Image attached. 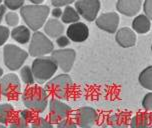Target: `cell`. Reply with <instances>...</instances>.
Returning <instances> with one entry per match:
<instances>
[{"instance_id":"1","label":"cell","mask_w":152,"mask_h":128,"mask_svg":"<svg viewBox=\"0 0 152 128\" xmlns=\"http://www.w3.org/2000/svg\"><path fill=\"white\" fill-rule=\"evenodd\" d=\"M45 91L48 96L58 100H69L74 91V84L72 78L68 74H60L47 81L45 84Z\"/></svg>"},{"instance_id":"2","label":"cell","mask_w":152,"mask_h":128,"mask_svg":"<svg viewBox=\"0 0 152 128\" xmlns=\"http://www.w3.org/2000/svg\"><path fill=\"white\" fill-rule=\"evenodd\" d=\"M22 101L28 110L37 114L42 113L48 105V94L40 86H28L22 93Z\"/></svg>"},{"instance_id":"3","label":"cell","mask_w":152,"mask_h":128,"mask_svg":"<svg viewBox=\"0 0 152 128\" xmlns=\"http://www.w3.org/2000/svg\"><path fill=\"white\" fill-rule=\"evenodd\" d=\"M49 12L50 9L47 5L27 4L20 9L21 16L28 28L34 31H38L44 25Z\"/></svg>"},{"instance_id":"4","label":"cell","mask_w":152,"mask_h":128,"mask_svg":"<svg viewBox=\"0 0 152 128\" xmlns=\"http://www.w3.org/2000/svg\"><path fill=\"white\" fill-rule=\"evenodd\" d=\"M57 68L58 66L56 62L51 57H39L32 62L31 71L33 73L34 80L42 84L53 77L57 71Z\"/></svg>"},{"instance_id":"5","label":"cell","mask_w":152,"mask_h":128,"mask_svg":"<svg viewBox=\"0 0 152 128\" xmlns=\"http://www.w3.org/2000/svg\"><path fill=\"white\" fill-rule=\"evenodd\" d=\"M28 57V52L14 44H6L3 48V61L8 69H20Z\"/></svg>"},{"instance_id":"6","label":"cell","mask_w":152,"mask_h":128,"mask_svg":"<svg viewBox=\"0 0 152 128\" xmlns=\"http://www.w3.org/2000/svg\"><path fill=\"white\" fill-rule=\"evenodd\" d=\"M0 95L8 100H18L21 95V83L14 73H9L0 78Z\"/></svg>"},{"instance_id":"7","label":"cell","mask_w":152,"mask_h":128,"mask_svg":"<svg viewBox=\"0 0 152 128\" xmlns=\"http://www.w3.org/2000/svg\"><path fill=\"white\" fill-rule=\"evenodd\" d=\"M53 42L44 33L40 31H35L32 35L30 45H29V54L32 57H41L53 52Z\"/></svg>"},{"instance_id":"8","label":"cell","mask_w":152,"mask_h":128,"mask_svg":"<svg viewBox=\"0 0 152 128\" xmlns=\"http://www.w3.org/2000/svg\"><path fill=\"white\" fill-rule=\"evenodd\" d=\"M72 109L69 105L55 98H51L49 101V114L47 120L51 124H58L64 119L68 118Z\"/></svg>"},{"instance_id":"9","label":"cell","mask_w":152,"mask_h":128,"mask_svg":"<svg viewBox=\"0 0 152 128\" xmlns=\"http://www.w3.org/2000/svg\"><path fill=\"white\" fill-rule=\"evenodd\" d=\"M51 58L56 62L57 66L60 67L65 73H68L72 69L75 62L76 52L75 50L70 48L53 50Z\"/></svg>"},{"instance_id":"10","label":"cell","mask_w":152,"mask_h":128,"mask_svg":"<svg viewBox=\"0 0 152 128\" xmlns=\"http://www.w3.org/2000/svg\"><path fill=\"white\" fill-rule=\"evenodd\" d=\"M100 7H101V3L98 0H87V1L81 0V1L75 2L76 11L78 12L79 16L81 15L84 19L90 22L96 19Z\"/></svg>"},{"instance_id":"11","label":"cell","mask_w":152,"mask_h":128,"mask_svg":"<svg viewBox=\"0 0 152 128\" xmlns=\"http://www.w3.org/2000/svg\"><path fill=\"white\" fill-rule=\"evenodd\" d=\"M98 119L96 110L91 107L79 108L74 114V121L77 126L81 128H91Z\"/></svg>"},{"instance_id":"12","label":"cell","mask_w":152,"mask_h":128,"mask_svg":"<svg viewBox=\"0 0 152 128\" xmlns=\"http://www.w3.org/2000/svg\"><path fill=\"white\" fill-rule=\"evenodd\" d=\"M120 18L116 12H106L96 18V25L101 30L106 31L108 33H115Z\"/></svg>"},{"instance_id":"13","label":"cell","mask_w":152,"mask_h":128,"mask_svg":"<svg viewBox=\"0 0 152 128\" xmlns=\"http://www.w3.org/2000/svg\"><path fill=\"white\" fill-rule=\"evenodd\" d=\"M36 117V113L28 109L15 112L12 121L8 125V128H29V124H31Z\"/></svg>"},{"instance_id":"14","label":"cell","mask_w":152,"mask_h":128,"mask_svg":"<svg viewBox=\"0 0 152 128\" xmlns=\"http://www.w3.org/2000/svg\"><path fill=\"white\" fill-rule=\"evenodd\" d=\"M66 34L68 39L73 42H83L89 36V29L84 23L76 22L69 25Z\"/></svg>"},{"instance_id":"15","label":"cell","mask_w":152,"mask_h":128,"mask_svg":"<svg viewBox=\"0 0 152 128\" xmlns=\"http://www.w3.org/2000/svg\"><path fill=\"white\" fill-rule=\"evenodd\" d=\"M115 39L121 47L128 48L136 44L137 37L133 30H131L128 27H123V28L119 29L117 31Z\"/></svg>"},{"instance_id":"16","label":"cell","mask_w":152,"mask_h":128,"mask_svg":"<svg viewBox=\"0 0 152 128\" xmlns=\"http://www.w3.org/2000/svg\"><path fill=\"white\" fill-rule=\"evenodd\" d=\"M141 5L142 4L139 0H120L116 4V8L122 14L132 17L139 12Z\"/></svg>"},{"instance_id":"17","label":"cell","mask_w":152,"mask_h":128,"mask_svg":"<svg viewBox=\"0 0 152 128\" xmlns=\"http://www.w3.org/2000/svg\"><path fill=\"white\" fill-rule=\"evenodd\" d=\"M44 32L46 35H48L51 38H58L64 32V25L58 19H49L45 23Z\"/></svg>"},{"instance_id":"18","label":"cell","mask_w":152,"mask_h":128,"mask_svg":"<svg viewBox=\"0 0 152 128\" xmlns=\"http://www.w3.org/2000/svg\"><path fill=\"white\" fill-rule=\"evenodd\" d=\"M10 33H11L12 39H14L16 42L20 43V44H26L31 38L30 29L24 25L14 27Z\"/></svg>"},{"instance_id":"19","label":"cell","mask_w":152,"mask_h":128,"mask_svg":"<svg viewBox=\"0 0 152 128\" xmlns=\"http://www.w3.org/2000/svg\"><path fill=\"white\" fill-rule=\"evenodd\" d=\"M150 20L145 15H138L137 17L134 18L132 23V27L137 33L139 34H145L147 33L150 29Z\"/></svg>"},{"instance_id":"20","label":"cell","mask_w":152,"mask_h":128,"mask_svg":"<svg viewBox=\"0 0 152 128\" xmlns=\"http://www.w3.org/2000/svg\"><path fill=\"white\" fill-rule=\"evenodd\" d=\"M150 124V113L139 112L130 120L131 128H148Z\"/></svg>"},{"instance_id":"21","label":"cell","mask_w":152,"mask_h":128,"mask_svg":"<svg viewBox=\"0 0 152 128\" xmlns=\"http://www.w3.org/2000/svg\"><path fill=\"white\" fill-rule=\"evenodd\" d=\"M15 110L12 105L4 103V104H0V123L2 125H9L10 122L12 121L13 117H14Z\"/></svg>"},{"instance_id":"22","label":"cell","mask_w":152,"mask_h":128,"mask_svg":"<svg viewBox=\"0 0 152 128\" xmlns=\"http://www.w3.org/2000/svg\"><path fill=\"white\" fill-rule=\"evenodd\" d=\"M61 19L63 21V23H76L79 21L80 16L78 14V12L76 11L75 8L71 6H66L64 9V11L62 12Z\"/></svg>"},{"instance_id":"23","label":"cell","mask_w":152,"mask_h":128,"mask_svg":"<svg viewBox=\"0 0 152 128\" xmlns=\"http://www.w3.org/2000/svg\"><path fill=\"white\" fill-rule=\"evenodd\" d=\"M139 83L145 89L152 90V66L145 68L139 74Z\"/></svg>"},{"instance_id":"24","label":"cell","mask_w":152,"mask_h":128,"mask_svg":"<svg viewBox=\"0 0 152 128\" xmlns=\"http://www.w3.org/2000/svg\"><path fill=\"white\" fill-rule=\"evenodd\" d=\"M128 118L124 114L117 113L109 117V122L113 128H128Z\"/></svg>"},{"instance_id":"25","label":"cell","mask_w":152,"mask_h":128,"mask_svg":"<svg viewBox=\"0 0 152 128\" xmlns=\"http://www.w3.org/2000/svg\"><path fill=\"white\" fill-rule=\"evenodd\" d=\"M20 75H21V79H22V81L26 85L32 86L34 84L35 82L34 76H33V73L31 71V68L29 66H23L21 68Z\"/></svg>"},{"instance_id":"26","label":"cell","mask_w":152,"mask_h":128,"mask_svg":"<svg viewBox=\"0 0 152 128\" xmlns=\"http://www.w3.org/2000/svg\"><path fill=\"white\" fill-rule=\"evenodd\" d=\"M31 128H53V124H51L47 119L37 116L31 123Z\"/></svg>"},{"instance_id":"27","label":"cell","mask_w":152,"mask_h":128,"mask_svg":"<svg viewBox=\"0 0 152 128\" xmlns=\"http://www.w3.org/2000/svg\"><path fill=\"white\" fill-rule=\"evenodd\" d=\"M24 3H25V1H23V0H5L4 1L5 7L8 9H11L13 12L17 9H21L24 6Z\"/></svg>"},{"instance_id":"28","label":"cell","mask_w":152,"mask_h":128,"mask_svg":"<svg viewBox=\"0 0 152 128\" xmlns=\"http://www.w3.org/2000/svg\"><path fill=\"white\" fill-rule=\"evenodd\" d=\"M5 21H6L7 25L16 27L19 23V16L17 13H15L13 11L7 12L6 14H5Z\"/></svg>"},{"instance_id":"29","label":"cell","mask_w":152,"mask_h":128,"mask_svg":"<svg viewBox=\"0 0 152 128\" xmlns=\"http://www.w3.org/2000/svg\"><path fill=\"white\" fill-rule=\"evenodd\" d=\"M10 30L8 27L0 25V46L4 45L5 42L7 41L8 37H9Z\"/></svg>"},{"instance_id":"30","label":"cell","mask_w":152,"mask_h":128,"mask_svg":"<svg viewBox=\"0 0 152 128\" xmlns=\"http://www.w3.org/2000/svg\"><path fill=\"white\" fill-rule=\"evenodd\" d=\"M57 128H77L75 121L72 118H66L57 124Z\"/></svg>"},{"instance_id":"31","label":"cell","mask_w":152,"mask_h":128,"mask_svg":"<svg viewBox=\"0 0 152 128\" xmlns=\"http://www.w3.org/2000/svg\"><path fill=\"white\" fill-rule=\"evenodd\" d=\"M142 106L147 111H152V92H149L142 100Z\"/></svg>"},{"instance_id":"32","label":"cell","mask_w":152,"mask_h":128,"mask_svg":"<svg viewBox=\"0 0 152 128\" xmlns=\"http://www.w3.org/2000/svg\"><path fill=\"white\" fill-rule=\"evenodd\" d=\"M143 10L146 17H148L149 20H152V0H146L143 4Z\"/></svg>"},{"instance_id":"33","label":"cell","mask_w":152,"mask_h":128,"mask_svg":"<svg viewBox=\"0 0 152 128\" xmlns=\"http://www.w3.org/2000/svg\"><path fill=\"white\" fill-rule=\"evenodd\" d=\"M73 3V0H52L51 4L55 8H60L62 6H69L70 4Z\"/></svg>"},{"instance_id":"34","label":"cell","mask_w":152,"mask_h":128,"mask_svg":"<svg viewBox=\"0 0 152 128\" xmlns=\"http://www.w3.org/2000/svg\"><path fill=\"white\" fill-rule=\"evenodd\" d=\"M56 42H57V45L59 46L60 48H64V47H66V46H68L69 45V39H68V37L67 36H64V35H61L60 37H58L56 39Z\"/></svg>"},{"instance_id":"35","label":"cell","mask_w":152,"mask_h":128,"mask_svg":"<svg viewBox=\"0 0 152 128\" xmlns=\"http://www.w3.org/2000/svg\"><path fill=\"white\" fill-rule=\"evenodd\" d=\"M52 16L53 17H55V19L61 17L62 16V10L60 8H54L52 10Z\"/></svg>"},{"instance_id":"36","label":"cell","mask_w":152,"mask_h":128,"mask_svg":"<svg viewBox=\"0 0 152 128\" xmlns=\"http://www.w3.org/2000/svg\"><path fill=\"white\" fill-rule=\"evenodd\" d=\"M6 7H5L4 4H1L0 5V23L2 22V20H3V17L6 14Z\"/></svg>"},{"instance_id":"37","label":"cell","mask_w":152,"mask_h":128,"mask_svg":"<svg viewBox=\"0 0 152 128\" xmlns=\"http://www.w3.org/2000/svg\"><path fill=\"white\" fill-rule=\"evenodd\" d=\"M31 3L33 5H42L43 0H30Z\"/></svg>"},{"instance_id":"38","label":"cell","mask_w":152,"mask_h":128,"mask_svg":"<svg viewBox=\"0 0 152 128\" xmlns=\"http://www.w3.org/2000/svg\"><path fill=\"white\" fill-rule=\"evenodd\" d=\"M2 75H3V69H2V68L0 67V78L2 77Z\"/></svg>"},{"instance_id":"39","label":"cell","mask_w":152,"mask_h":128,"mask_svg":"<svg viewBox=\"0 0 152 128\" xmlns=\"http://www.w3.org/2000/svg\"><path fill=\"white\" fill-rule=\"evenodd\" d=\"M0 128H8V127H7V126H5V125L0 124Z\"/></svg>"},{"instance_id":"40","label":"cell","mask_w":152,"mask_h":128,"mask_svg":"<svg viewBox=\"0 0 152 128\" xmlns=\"http://www.w3.org/2000/svg\"><path fill=\"white\" fill-rule=\"evenodd\" d=\"M150 123L152 124V113H150Z\"/></svg>"},{"instance_id":"41","label":"cell","mask_w":152,"mask_h":128,"mask_svg":"<svg viewBox=\"0 0 152 128\" xmlns=\"http://www.w3.org/2000/svg\"><path fill=\"white\" fill-rule=\"evenodd\" d=\"M2 4V1H1V0H0V5H1Z\"/></svg>"},{"instance_id":"42","label":"cell","mask_w":152,"mask_h":128,"mask_svg":"<svg viewBox=\"0 0 152 128\" xmlns=\"http://www.w3.org/2000/svg\"><path fill=\"white\" fill-rule=\"evenodd\" d=\"M148 128H152V126H149V127H148Z\"/></svg>"},{"instance_id":"43","label":"cell","mask_w":152,"mask_h":128,"mask_svg":"<svg viewBox=\"0 0 152 128\" xmlns=\"http://www.w3.org/2000/svg\"><path fill=\"white\" fill-rule=\"evenodd\" d=\"M151 50H152V46H151Z\"/></svg>"}]
</instances>
